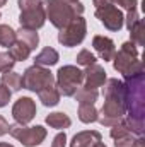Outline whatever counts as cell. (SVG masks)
Listing matches in <instances>:
<instances>
[{"label": "cell", "instance_id": "52a82bcc", "mask_svg": "<svg viewBox=\"0 0 145 147\" xmlns=\"http://www.w3.org/2000/svg\"><path fill=\"white\" fill-rule=\"evenodd\" d=\"M50 86H55V77L44 67L33 65V67L26 69V72L22 74V87L24 89L39 92L41 89L50 87Z\"/></svg>", "mask_w": 145, "mask_h": 147}, {"label": "cell", "instance_id": "7c38bea8", "mask_svg": "<svg viewBox=\"0 0 145 147\" xmlns=\"http://www.w3.org/2000/svg\"><path fill=\"white\" fill-rule=\"evenodd\" d=\"M84 80H85V89H97L101 86H104L106 82V70L104 67L92 63L89 67H85L84 70Z\"/></svg>", "mask_w": 145, "mask_h": 147}, {"label": "cell", "instance_id": "1f68e13d", "mask_svg": "<svg viewBox=\"0 0 145 147\" xmlns=\"http://www.w3.org/2000/svg\"><path fill=\"white\" fill-rule=\"evenodd\" d=\"M138 19H140V16H138V12H137V10H130V12H128V16L125 17V22H126V28L130 29V28H132V26H133V24H135V22H137Z\"/></svg>", "mask_w": 145, "mask_h": 147}, {"label": "cell", "instance_id": "d6a6232c", "mask_svg": "<svg viewBox=\"0 0 145 147\" xmlns=\"http://www.w3.org/2000/svg\"><path fill=\"white\" fill-rule=\"evenodd\" d=\"M5 134H9V121L0 115V137L5 135Z\"/></svg>", "mask_w": 145, "mask_h": 147}, {"label": "cell", "instance_id": "ba28073f", "mask_svg": "<svg viewBox=\"0 0 145 147\" xmlns=\"http://www.w3.org/2000/svg\"><path fill=\"white\" fill-rule=\"evenodd\" d=\"M85 33H87V22L82 16H77L73 17L72 21L60 29L58 33V43L67 46V48H72V46H77L84 41L85 38Z\"/></svg>", "mask_w": 145, "mask_h": 147}, {"label": "cell", "instance_id": "e575fe53", "mask_svg": "<svg viewBox=\"0 0 145 147\" xmlns=\"http://www.w3.org/2000/svg\"><path fill=\"white\" fill-rule=\"evenodd\" d=\"M0 147H14L12 144H7V142H0Z\"/></svg>", "mask_w": 145, "mask_h": 147}, {"label": "cell", "instance_id": "d4e9b609", "mask_svg": "<svg viewBox=\"0 0 145 147\" xmlns=\"http://www.w3.org/2000/svg\"><path fill=\"white\" fill-rule=\"evenodd\" d=\"M130 36H132V43H137V45H144V21L138 19L130 29Z\"/></svg>", "mask_w": 145, "mask_h": 147}, {"label": "cell", "instance_id": "83f0119b", "mask_svg": "<svg viewBox=\"0 0 145 147\" xmlns=\"http://www.w3.org/2000/svg\"><path fill=\"white\" fill-rule=\"evenodd\" d=\"M10 96H12V91H10L9 87H5V86L0 84V108H3V106L9 105Z\"/></svg>", "mask_w": 145, "mask_h": 147}, {"label": "cell", "instance_id": "ac0fdd59", "mask_svg": "<svg viewBox=\"0 0 145 147\" xmlns=\"http://www.w3.org/2000/svg\"><path fill=\"white\" fill-rule=\"evenodd\" d=\"M9 53H10V57H12L15 62H24V60L29 58V55H31V48H29L28 45H24L22 41L15 39V43L9 48Z\"/></svg>", "mask_w": 145, "mask_h": 147}, {"label": "cell", "instance_id": "4fadbf2b", "mask_svg": "<svg viewBox=\"0 0 145 147\" xmlns=\"http://www.w3.org/2000/svg\"><path fill=\"white\" fill-rule=\"evenodd\" d=\"M92 46L94 50L99 53V57L104 60V62H111L114 58V53H116V46H114V41L108 36H94L92 38Z\"/></svg>", "mask_w": 145, "mask_h": 147}, {"label": "cell", "instance_id": "d6986e66", "mask_svg": "<svg viewBox=\"0 0 145 147\" xmlns=\"http://www.w3.org/2000/svg\"><path fill=\"white\" fill-rule=\"evenodd\" d=\"M15 36L19 41H22L24 45H28L29 48H31V51L34 50L38 46V43H39V36H38V33L34 29H28V28H21L19 31H15Z\"/></svg>", "mask_w": 145, "mask_h": 147}, {"label": "cell", "instance_id": "7402d4cb", "mask_svg": "<svg viewBox=\"0 0 145 147\" xmlns=\"http://www.w3.org/2000/svg\"><path fill=\"white\" fill-rule=\"evenodd\" d=\"M114 147H145V140L142 135H123L119 139H114Z\"/></svg>", "mask_w": 145, "mask_h": 147}, {"label": "cell", "instance_id": "30bf717a", "mask_svg": "<svg viewBox=\"0 0 145 147\" xmlns=\"http://www.w3.org/2000/svg\"><path fill=\"white\" fill-rule=\"evenodd\" d=\"M12 116H14L15 123H19V125H28L29 121H33V118L36 116L34 99H31L28 96L19 98L12 106Z\"/></svg>", "mask_w": 145, "mask_h": 147}, {"label": "cell", "instance_id": "277c9868", "mask_svg": "<svg viewBox=\"0 0 145 147\" xmlns=\"http://www.w3.org/2000/svg\"><path fill=\"white\" fill-rule=\"evenodd\" d=\"M94 7H96V17L101 21V24H104V28L109 31H119L125 26V16L123 12L111 3L109 0H92Z\"/></svg>", "mask_w": 145, "mask_h": 147}, {"label": "cell", "instance_id": "7a4b0ae2", "mask_svg": "<svg viewBox=\"0 0 145 147\" xmlns=\"http://www.w3.org/2000/svg\"><path fill=\"white\" fill-rule=\"evenodd\" d=\"M43 7H44L46 19H50V22L58 29L65 28L73 17L82 16L85 10V7L80 2L67 3L63 0H44Z\"/></svg>", "mask_w": 145, "mask_h": 147}, {"label": "cell", "instance_id": "74e56055", "mask_svg": "<svg viewBox=\"0 0 145 147\" xmlns=\"http://www.w3.org/2000/svg\"><path fill=\"white\" fill-rule=\"evenodd\" d=\"M0 17H2V16H0Z\"/></svg>", "mask_w": 145, "mask_h": 147}, {"label": "cell", "instance_id": "8d00e7d4", "mask_svg": "<svg viewBox=\"0 0 145 147\" xmlns=\"http://www.w3.org/2000/svg\"><path fill=\"white\" fill-rule=\"evenodd\" d=\"M63 2H67V3H73V2H79V0H63Z\"/></svg>", "mask_w": 145, "mask_h": 147}, {"label": "cell", "instance_id": "8992f818", "mask_svg": "<svg viewBox=\"0 0 145 147\" xmlns=\"http://www.w3.org/2000/svg\"><path fill=\"white\" fill-rule=\"evenodd\" d=\"M9 134L19 140L24 147H36L46 139V128L36 125V127H26V125H9Z\"/></svg>", "mask_w": 145, "mask_h": 147}, {"label": "cell", "instance_id": "6da1fadb", "mask_svg": "<svg viewBox=\"0 0 145 147\" xmlns=\"http://www.w3.org/2000/svg\"><path fill=\"white\" fill-rule=\"evenodd\" d=\"M125 113L130 118L144 120L145 115V74L140 72L133 77H125Z\"/></svg>", "mask_w": 145, "mask_h": 147}, {"label": "cell", "instance_id": "9c48e42d", "mask_svg": "<svg viewBox=\"0 0 145 147\" xmlns=\"http://www.w3.org/2000/svg\"><path fill=\"white\" fill-rule=\"evenodd\" d=\"M104 105L101 108V115L97 118V121L103 125V127H114L118 125L123 116H125V108L119 101L116 99H111V98H104Z\"/></svg>", "mask_w": 145, "mask_h": 147}, {"label": "cell", "instance_id": "f546056e", "mask_svg": "<svg viewBox=\"0 0 145 147\" xmlns=\"http://www.w3.org/2000/svg\"><path fill=\"white\" fill-rule=\"evenodd\" d=\"M65 146H67V134H65V132H60V134L53 139L51 147H65Z\"/></svg>", "mask_w": 145, "mask_h": 147}, {"label": "cell", "instance_id": "d590c367", "mask_svg": "<svg viewBox=\"0 0 145 147\" xmlns=\"http://www.w3.org/2000/svg\"><path fill=\"white\" fill-rule=\"evenodd\" d=\"M5 3H7V0H0V7H3Z\"/></svg>", "mask_w": 145, "mask_h": 147}, {"label": "cell", "instance_id": "4dcf8cb0", "mask_svg": "<svg viewBox=\"0 0 145 147\" xmlns=\"http://www.w3.org/2000/svg\"><path fill=\"white\" fill-rule=\"evenodd\" d=\"M41 3H43L41 0H19V9H21V10H26V9L38 7V5H41Z\"/></svg>", "mask_w": 145, "mask_h": 147}, {"label": "cell", "instance_id": "836d02e7", "mask_svg": "<svg viewBox=\"0 0 145 147\" xmlns=\"http://www.w3.org/2000/svg\"><path fill=\"white\" fill-rule=\"evenodd\" d=\"M91 147H108V146H104V144H103V140H101V142H96L94 146H91Z\"/></svg>", "mask_w": 145, "mask_h": 147}, {"label": "cell", "instance_id": "3957f363", "mask_svg": "<svg viewBox=\"0 0 145 147\" xmlns=\"http://www.w3.org/2000/svg\"><path fill=\"white\" fill-rule=\"evenodd\" d=\"M113 67H114V70L123 74V77H133L137 74L144 72V63H142V60H138V50H137L135 43L126 41L121 45L119 51L114 53Z\"/></svg>", "mask_w": 145, "mask_h": 147}, {"label": "cell", "instance_id": "ffe728a7", "mask_svg": "<svg viewBox=\"0 0 145 147\" xmlns=\"http://www.w3.org/2000/svg\"><path fill=\"white\" fill-rule=\"evenodd\" d=\"M79 120L82 123H94L99 118V111L94 105H79Z\"/></svg>", "mask_w": 145, "mask_h": 147}, {"label": "cell", "instance_id": "9a60e30c", "mask_svg": "<svg viewBox=\"0 0 145 147\" xmlns=\"http://www.w3.org/2000/svg\"><path fill=\"white\" fill-rule=\"evenodd\" d=\"M60 60V55L55 48L51 46H46L43 48L34 58V65H39V67H51V65H56Z\"/></svg>", "mask_w": 145, "mask_h": 147}, {"label": "cell", "instance_id": "44dd1931", "mask_svg": "<svg viewBox=\"0 0 145 147\" xmlns=\"http://www.w3.org/2000/svg\"><path fill=\"white\" fill-rule=\"evenodd\" d=\"M2 86L10 87V91H19L22 89V75L17 72H3L2 74Z\"/></svg>", "mask_w": 145, "mask_h": 147}, {"label": "cell", "instance_id": "8fae6325", "mask_svg": "<svg viewBox=\"0 0 145 147\" xmlns=\"http://www.w3.org/2000/svg\"><path fill=\"white\" fill-rule=\"evenodd\" d=\"M44 21H46V14H44L43 3L38 7H33V9L21 10V16H19L21 28H28V29H34V31L44 26Z\"/></svg>", "mask_w": 145, "mask_h": 147}, {"label": "cell", "instance_id": "5bb4252c", "mask_svg": "<svg viewBox=\"0 0 145 147\" xmlns=\"http://www.w3.org/2000/svg\"><path fill=\"white\" fill-rule=\"evenodd\" d=\"M101 140H103V135L97 130H85V132H79L73 135L70 147H91Z\"/></svg>", "mask_w": 145, "mask_h": 147}, {"label": "cell", "instance_id": "4316f807", "mask_svg": "<svg viewBox=\"0 0 145 147\" xmlns=\"http://www.w3.org/2000/svg\"><path fill=\"white\" fill-rule=\"evenodd\" d=\"M15 65V60L10 57L9 51L0 53V72H10Z\"/></svg>", "mask_w": 145, "mask_h": 147}, {"label": "cell", "instance_id": "e0dca14e", "mask_svg": "<svg viewBox=\"0 0 145 147\" xmlns=\"http://www.w3.org/2000/svg\"><path fill=\"white\" fill-rule=\"evenodd\" d=\"M39 96V101L44 105V106H56L60 103V92L56 89V86H50V87H44L38 92Z\"/></svg>", "mask_w": 145, "mask_h": 147}, {"label": "cell", "instance_id": "f1b7e54d", "mask_svg": "<svg viewBox=\"0 0 145 147\" xmlns=\"http://www.w3.org/2000/svg\"><path fill=\"white\" fill-rule=\"evenodd\" d=\"M111 3H118V5H121L123 9H126L128 12L130 10H137V5H138V0H109Z\"/></svg>", "mask_w": 145, "mask_h": 147}, {"label": "cell", "instance_id": "484cf974", "mask_svg": "<svg viewBox=\"0 0 145 147\" xmlns=\"http://www.w3.org/2000/svg\"><path fill=\"white\" fill-rule=\"evenodd\" d=\"M75 60H77V63H79V65H84V67H89V65L96 63V57H94L89 50H80Z\"/></svg>", "mask_w": 145, "mask_h": 147}, {"label": "cell", "instance_id": "5b68a950", "mask_svg": "<svg viewBox=\"0 0 145 147\" xmlns=\"http://www.w3.org/2000/svg\"><path fill=\"white\" fill-rule=\"evenodd\" d=\"M84 82V72L75 65H63L56 72V89L63 96H73Z\"/></svg>", "mask_w": 145, "mask_h": 147}, {"label": "cell", "instance_id": "cb8c5ba5", "mask_svg": "<svg viewBox=\"0 0 145 147\" xmlns=\"http://www.w3.org/2000/svg\"><path fill=\"white\" fill-rule=\"evenodd\" d=\"M15 31L9 26V24H0V46H5V48H10L14 43H15Z\"/></svg>", "mask_w": 145, "mask_h": 147}, {"label": "cell", "instance_id": "603a6c76", "mask_svg": "<svg viewBox=\"0 0 145 147\" xmlns=\"http://www.w3.org/2000/svg\"><path fill=\"white\" fill-rule=\"evenodd\" d=\"M73 96H75V101L79 105H94L97 101L99 94H97V89H85V87H82Z\"/></svg>", "mask_w": 145, "mask_h": 147}, {"label": "cell", "instance_id": "2e32d148", "mask_svg": "<svg viewBox=\"0 0 145 147\" xmlns=\"http://www.w3.org/2000/svg\"><path fill=\"white\" fill-rule=\"evenodd\" d=\"M46 125H50L51 128H56V130H63L72 125V120L68 118V115H65L62 111H55L46 116Z\"/></svg>", "mask_w": 145, "mask_h": 147}]
</instances>
